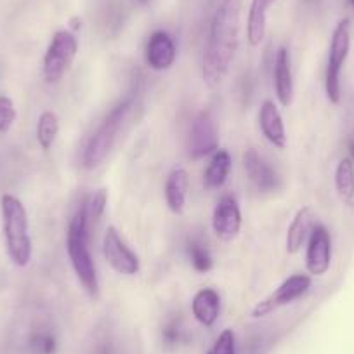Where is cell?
I'll return each instance as SVG.
<instances>
[{"label":"cell","mask_w":354,"mask_h":354,"mask_svg":"<svg viewBox=\"0 0 354 354\" xmlns=\"http://www.w3.org/2000/svg\"><path fill=\"white\" fill-rule=\"evenodd\" d=\"M207 354H236V335L233 330H223Z\"/></svg>","instance_id":"obj_26"},{"label":"cell","mask_w":354,"mask_h":354,"mask_svg":"<svg viewBox=\"0 0 354 354\" xmlns=\"http://www.w3.org/2000/svg\"><path fill=\"white\" fill-rule=\"evenodd\" d=\"M78 53V40L70 30H57L47 46L42 61V75L47 84H57L70 71Z\"/></svg>","instance_id":"obj_6"},{"label":"cell","mask_w":354,"mask_h":354,"mask_svg":"<svg viewBox=\"0 0 354 354\" xmlns=\"http://www.w3.org/2000/svg\"><path fill=\"white\" fill-rule=\"evenodd\" d=\"M37 142L44 151H49L56 142L57 134H59V117L54 111L46 110L40 113L39 122H37Z\"/></svg>","instance_id":"obj_22"},{"label":"cell","mask_w":354,"mask_h":354,"mask_svg":"<svg viewBox=\"0 0 354 354\" xmlns=\"http://www.w3.org/2000/svg\"><path fill=\"white\" fill-rule=\"evenodd\" d=\"M177 59V47L172 37L163 30L151 33L146 44V64L153 71H167Z\"/></svg>","instance_id":"obj_12"},{"label":"cell","mask_w":354,"mask_h":354,"mask_svg":"<svg viewBox=\"0 0 354 354\" xmlns=\"http://www.w3.org/2000/svg\"><path fill=\"white\" fill-rule=\"evenodd\" d=\"M335 192L340 202L347 207L354 205V160L346 156L337 163L335 169Z\"/></svg>","instance_id":"obj_21"},{"label":"cell","mask_w":354,"mask_h":354,"mask_svg":"<svg viewBox=\"0 0 354 354\" xmlns=\"http://www.w3.org/2000/svg\"><path fill=\"white\" fill-rule=\"evenodd\" d=\"M212 230L223 241L236 240L241 231L240 203L233 195H226L217 202L212 214Z\"/></svg>","instance_id":"obj_11"},{"label":"cell","mask_w":354,"mask_h":354,"mask_svg":"<svg viewBox=\"0 0 354 354\" xmlns=\"http://www.w3.org/2000/svg\"><path fill=\"white\" fill-rule=\"evenodd\" d=\"M139 2H141V4H146V2H149V0H139Z\"/></svg>","instance_id":"obj_30"},{"label":"cell","mask_w":354,"mask_h":354,"mask_svg":"<svg viewBox=\"0 0 354 354\" xmlns=\"http://www.w3.org/2000/svg\"><path fill=\"white\" fill-rule=\"evenodd\" d=\"M259 125H261V132L268 139V142H271L278 149L287 148V131H285L283 117H281L274 101L266 100L261 104Z\"/></svg>","instance_id":"obj_14"},{"label":"cell","mask_w":354,"mask_h":354,"mask_svg":"<svg viewBox=\"0 0 354 354\" xmlns=\"http://www.w3.org/2000/svg\"><path fill=\"white\" fill-rule=\"evenodd\" d=\"M100 354H113V353H111V351L110 349H103V351H101V353Z\"/></svg>","instance_id":"obj_29"},{"label":"cell","mask_w":354,"mask_h":354,"mask_svg":"<svg viewBox=\"0 0 354 354\" xmlns=\"http://www.w3.org/2000/svg\"><path fill=\"white\" fill-rule=\"evenodd\" d=\"M0 212H2V233H4L9 259L18 268H26L32 261L33 252L26 207L18 196L8 193L0 198Z\"/></svg>","instance_id":"obj_3"},{"label":"cell","mask_w":354,"mask_h":354,"mask_svg":"<svg viewBox=\"0 0 354 354\" xmlns=\"http://www.w3.org/2000/svg\"><path fill=\"white\" fill-rule=\"evenodd\" d=\"M66 252L82 288L87 292L88 297H100V277H97L96 262H94L91 248H88V221L84 203L78 207L77 212L68 223Z\"/></svg>","instance_id":"obj_2"},{"label":"cell","mask_w":354,"mask_h":354,"mask_svg":"<svg viewBox=\"0 0 354 354\" xmlns=\"http://www.w3.org/2000/svg\"><path fill=\"white\" fill-rule=\"evenodd\" d=\"M189 188V174L183 167H176L170 170L165 181V202L172 214L181 216L186 209V198H188Z\"/></svg>","instance_id":"obj_16"},{"label":"cell","mask_w":354,"mask_h":354,"mask_svg":"<svg viewBox=\"0 0 354 354\" xmlns=\"http://www.w3.org/2000/svg\"><path fill=\"white\" fill-rule=\"evenodd\" d=\"M188 254H189V261H192V266L198 271V273H209V271L212 270V266H214L212 255H210L207 245H203L202 241H196V240L189 241Z\"/></svg>","instance_id":"obj_23"},{"label":"cell","mask_w":354,"mask_h":354,"mask_svg":"<svg viewBox=\"0 0 354 354\" xmlns=\"http://www.w3.org/2000/svg\"><path fill=\"white\" fill-rule=\"evenodd\" d=\"M231 167H233V160H231L227 149H217L216 153H212V158H210L209 165H207L205 172H203V183H205L207 188H223L231 174Z\"/></svg>","instance_id":"obj_20"},{"label":"cell","mask_w":354,"mask_h":354,"mask_svg":"<svg viewBox=\"0 0 354 354\" xmlns=\"http://www.w3.org/2000/svg\"><path fill=\"white\" fill-rule=\"evenodd\" d=\"M103 255L111 270L124 277H136L141 271V261L120 236L115 226H108L103 236Z\"/></svg>","instance_id":"obj_8"},{"label":"cell","mask_w":354,"mask_h":354,"mask_svg":"<svg viewBox=\"0 0 354 354\" xmlns=\"http://www.w3.org/2000/svg\"><path fill=\"white\" fill-rule=\"evenodd\" d=\"M240 0H223L210 23L209 39L202 56V77L216 87L230 71L240 37Z\"/></svg>","instance_id":"obj_1"},{"label":"cell","mask_w":354,"mask_h":354,"mask_svg":"<svg viewBox=\"0 0 354 354\" xmlns=\"http://www.w3.org/2000/svg\"><path fill=\"white\" fill-rule=\"evenodd\" d=\"M192 313L200 325L210 326L216 325L221 313V295L214 288H200L192 301Z\"/></svg>","instance_id":"obj_17"},{"label":"cell","mask_w":354,"mask_h":354,"mask_svg":"<svg viewBox=\"0 0 354 354\" xmlns=\"http://www.w3.org/2000/svg\"><path fill=\"white\" fill-rule=\"evenodd\" d=\"M313 280L309 274H292L288 277L280 287L274 288L268 297H264L262 301H259L257 304L252 308L250 316L255 319L266 318L270 316L271 313L278 311L283 306L292 304L297 299H301L302 295H306L311 288Z\"/></svg>","instance_id":"obj_7"},{"label":"cell","mask_w":354,"mask_h":354,"mask_svg":"<svg viewBox=\"0 0 354 354\" xmlns=\"http://www.w3.org/2000/svg\"><path fill=\"white\" fill-rule=\"evenodd\" d=\"M311 230L313 209L309 205H304L295 212L294 219H292L290 226H288L287 240H285V247H287L288 254H297V252L301 250L302 245L308 241Z\"/></svg>","instance_id":"obj_18"},{"label":"cell","mask_w":354,"mask_h":354,"mask_svg":"<svg viewBox=\"0 0 354 354\" xmlns=\"http://www.w3.org/2000/svg\"><path fill=\"white\" fill-rule=\"evenodd\" d=\"M351 50V21L347 18L337 23L330 39L328 59L325 70V93L332 104L340 103V73Z\"/></svg>","instance_id":"obj_5"},{"label":"cell","mask_w":354,"mask_h":354,"mask_svg":"<svg viewBox=\"0 0 354 354\" xmlns=\"http://www.w3.org/2000/svg\"><path fill=\"white\" fill-rule=\"evenodd\" d=\"M332 264V238L322 224L311 230L306 248V270L309 277H323Z\"/></svg>","instance_id":"obj_10"},{"label":"cell","mask_w":354,"mask_h":354,"mask_svg":"<svg viewBox=\"0 0 354 354\" xmlns=\"http://www.w3.org/2000/svg\"><path fill=\"white\" fill-rule=\"evenodd\" d=\"M131 110L132 97H125L124 101H120V103L111 108L110 113L104 117V120L101 122L100 127L94 131V134L88 138L87 145H85L84 155H82V165H84V169L93 170L104 162L108 153L113 148L115 141L118 138V132L124 127Z\"/></svg>","instance_id":"obj_4"},{"label":"cell","mask_w":354,"mask_h":354,"mask_svg":"<svg viewBox=\"0 0 354 354\" xmlns=\"http://www.w3.org/2000/svg\"><path fill=\"white\" fill-rule=\"evenodd\" d=\"M30 349L33 354H56L57 340L50 333H35L30 339Z\"/></svg>","instance_id":"obj_27"},{"label":"cell","mask_w":354,"mask_h":354,"mask_svg":"<svg viewBox=\"0 0 354 354\" xmlns=\"http://www.w3.org/2000/svg\"><path fill=\"white\" fill-rule=\"evenodd\" d=\"M106 203H108V193L106 189L103 188L94 192V195H91V198H88L87 202H84L85 212H87L88 226H91V223L96 224L97 221L103 217L104 210H106Z\"/></svg>","instance_id":"obj_24"},{"label":"cell","mask_w":354,"mask_h":354,"mask_svg":"<svg viewBox=\"0 0 354 354\" xmlns=\"http://www.w3.org/2000/svg\"><path fill=\"white\" fill-rule=\"evenodd\" d=\"M16 122L15 101L9 96H0V134H8Z\"/></svg>","instance_id":"obj_25"},{"label":"cell","mask_w":354,"mask_h":354,"mask_svg":"<svg viewBox=\"0 0 354 354\" xmlns=\"http://www.w3.org/2000/svg\"><path fill=\"white\" fill-rule=\"evenodd\" d=\"M273 84L278 101L283 108H288L294 101V73H292V57L287 47H280L274 57Z\"/></svg>","instance_id":"obj_13"},{"label":"cell","mask_w":354,"mask_h":354,"mask_svg":"<svg viewBox=\"0 0 354 354\" xmlns=\"http://www.w3.org/2000/svg\"><path fill=\"white\" fill-rule=\"evenodd\" d=\"M243 167L248 179L254 183V186L261 192L268 193L277 189L278 176L270 163H266L264 158L257 153V149L250 148L243 155Z\"/></svg>","instance_id":"obj_15"},{"label":"cell","mask_w":354,"mask_h":354,"mask_svg":"<svg viewBox=\"0 0 354 354\" xmlns=\"http://www.w3.org/2000/svg\"><path fill=\"white\" fill-rule=\"evenodd\" d=\"M219 149V132H217L216 118L210 111H202L193 120L192 131H189L188 153L193 160L203 158L212 155Z\"/></svg>","instance_id":"obj_9"},{"label":"cell","mask_w":354,"mask_h":354,"mask_svg":"<svg viewBox=\"0 0 354 354\" xmlns=\"http://www.w3.org/2000/svg\"><path fill=\"white\" fill-rule=\"evenodd\" d=\"M163 340H165L169 346L179 342V340H181V330H179V326L177 325L165 326V330H163Z\"/></svg>","instance_id":"obj_28"},{"label":"cell","mask_w":354,"mask_h":354,"mask_svg":"<svg viewBox=\"0 0 354 354\" xmlns=\"http://www.w3.org/2000/svg\"><path fill=\"white\" fill-rule=\"evenodd\" d=\"M277 0H252L247 19V40L252 47H259L264 40L268 11Z\"/></svg>","instance_id":"obj_19"}]
</instances>
